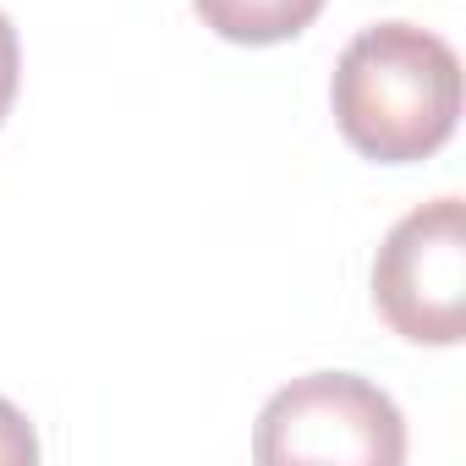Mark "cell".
Here are the masks:
<instances>
[{
	"mask_svg": "<svg viewBox=\"0 0 466 466\" xmlns=\"http://www.w3.org/2000/svg\"><path fill=\"white\" fill-rule=\"evenodd\" d=\"M253 455L264 466H302V461L400 466L406 422L379 384L357 373H308L280 395H269V406L258 411Z\"/></svg>",
	"mask_w": 466,
	"mask_h": 466,
	"instance_id": "obj_2",
	"label": "cell"
},
{
	"mask_svg": "<svg viewBox=\"0 0 466 466\" xmlns=\"http://www.w3.org/2000/svg\"><path fill=\"white\" fill-rule=\"evenodd\" d=\"M373 308L411 346H455L466 335V208L433 198L395 219L373 258Z\"/></svg>",
	"mask_w": 466,
	"mask_h": 466,
	"instance_id": "obj_3",
	"label": "cell"
},
{
	"mask_svg": "<svg viewBox=\"0 0 466 466\" xmlns=\"http://www.w3.org/2000/svg\"><path fill=\"white\" fill-rule=\"evenodd\" d=\"M329 105L362 159L417 165L439 154L461 121V61L417 23H373L340 50Z\"/></svg>",
	"mask_w": 466,
	"mask_h": 466,
	"instance_id": "obj_1",
	"label": "cell"
},
{
	"mask_svg": "<svg viewBox=\"0 0 466 466\" xmlns=\"http://www.w3.org/2000/svg\"><path fill=\"white\" fill-rule=\"evenodd\" d=\"M39 461V433L34 422L12 406V400H0V466H34Z\"/></svg>",
	"mask_w": 466,
	"mask_h": 466,
	"instance_id": "obj_5",
	"label": "cell"
},
{
	"mask_svg": "<svg viewBox=\"0 0 466 466\" xmlns=\"http://www.w3.org/2000/svg\"><path fill=\"white\" fill-rule=\"evenodd\" d=\"M192 12L230 45H286L324 12V0H192Z\"/></svg>",
	"mask_w": 466,
	"mask_h": 466,
	"instance_id": "obj_4",
	"label": "cell"
},
{
	"mask_svg": "<svg viewBox=\"0 0 466 466\" xmlns=\"http://www.w3.org/2000/svg\"><path fill=\"white\" fill-rule=\"evenodd\" d=\"M17 77H23V50H17V28L0 12V121H6L12 99H17Z\"/></svg>",
	"mask_w": 466,
	"mask_h": 466,
	"instance_id": "obj_6",
	"label": "cell"
}]
</instances>
